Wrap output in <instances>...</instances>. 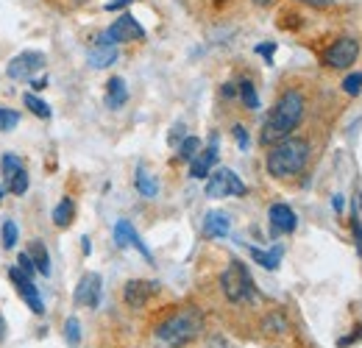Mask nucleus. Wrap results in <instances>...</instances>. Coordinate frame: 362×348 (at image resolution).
Wrapping results in <instances>:
<instances>
[{
  "label": "nucleus",
  "mask_w": 362,
  "mask_h": 348,
  "mask_svg": "<svg viewBox=\"0 0 362 348\" xmlns=\"http://www.w3.org/2000/svg\"><path fill=\"white\" fill-rule=\"evenodd\" d=\"M28 257H31V260H34V265H37V273L50 276V257H47V248L42 245V243H31Z\"/></svg>",
  "instance_id": "22"
},
{
  "label": "nucleus",
  "mask_w": 362,
  "mask_h": 348,
  "mask_svg": "<svg viewBox=\"0 0 362 348\" xmlns=\"http://www.w3.org/2000/svg\"><path fill=\"white\" fill-rule=\"evenodd\" d=\"M0 170H3L8 192H14V195H25L28 192V173H25V165H23L20 156L3 153L0 156Z\"/></svg>",
  "instance_id": "7"
},
{
  "label": "nucleus",
  "mask_w": 362,
  "mask_h": 348,
  "mask_svg": "<svg viewBox=\"0 0 362 348\" xmlns=\"http://www.w3.org/2000/svg\"><path fill=\"white\" fill-rule=\"evenodd\" d=\"M215 165H218V137H212V139H209V148H204V151L192 159L189 175H192V178H206Z\"/></svg>",
  "instance_id": "16"
},
{
  "label": "nucleus",
  "mask_w": 362,
  "mask_h": 348,
  "mask_svg": "<svg viewBox=\"0 0 362 348\" xmlns=\"http://www.w3.org/2000/svg\"><path fill=\"white\" fill-rule=\"evenodd\" d=\"M106 37H109V40H112L115 45L136 42V40H145V28L136 23L132 14H120V17H117V20L109 25Z\"/></svg>",
  "instance_id": "10"
},
{
  "label": "nucleus",
  "mask_w": 362,
  "mask_h": 348,
  "mask_svg": "<svg viewBox=\"0 0 362 348\" xmlns=\"http://www.w3.org/2000/svg\"><path fill=\"white\" fill-rule=\"evenodd\" d=\"M245 192H248V187L243 184V178L234 170H226V168H218L215 173L209 175V181H206V195L209 198H226V195L243 198Z\"/></svg>",
  "instance_id": "5"
},
{
  "label": "nucleus",
  "mask_w": 362,
  "mask_h": 348,
  "mask_svg": "<svg viewBox=\"0 0 362 348\" xmlns=\"http://www.w3.org/2000/svg\"><path fill=\"white\" fill-rule=\"evenodd\" d=\"M156 293H159V282H148V279H132V282L123 287V298H126V304L134 306V309L145 306Z\"/></svg>",
  "instance_id": "13"
},
{
  "label": "nucleus",
  "mask_w": 362,
  "mask_h": 348,
  "mask_svg": "<svg viewBox=\"0 0 362 348\" xmlns=\"http://www.w3.org/2000/svg\"><path fill=\"white\" fill-rule=\"evenodd\" d=\"M42 67H45V56L40 50H25L8 62L6 73H8V79L23 81V79H34V73H40Z\"/></svg>",
  "instance_id": "8"
},
{
  "label": "nucleus",
  "mask_w": 362,
  "mask_h": 348,
  "mask_svg": "<svg viewBox=\"0 0 362 348\" xmlns=\"http://www.w3.org/2000/svg\"><path fill=\"white\" fill-rule=\"evenodd\" d=\"M20 123V115L14 109H0V131H11Z\"/></svg>",
  "instance_id": "28"
},
{
  "label": "nucleus",
  "mask_w": 362,
  "mask_h": 348,
  "mask_svg": "<svg viewBox=\"0 0 362 348\" xmlns=\"http://www.w3.org/2000/svg\"><path fill=\"white\" fill-rule=\"evenodd\" d=\"M301 117H304V95H301L298 89H287V92L276 100L271 115L265 117V126H262V134H259L262 145H271L273 148L276 142L287 139L293 131L298 129Z\"/></svg>",
  "instance_id": "1"
},
{
  "label": "nucleus",
  "mask_w": 362,
  "mask_h": 348,
  "mask_svg": "<svg viewBox=\"0 0 362 348\" xmlns=\"http://www.w3.org/2000/svg\"><path fill=\"white\" fill-rule=\"evenodd\" d=\"M126 100H129V87H126V81H123L120 76L109 79V84H106V106H109V109H120Z\"/></svg>",
  "instance_id": "18"
},
{
  "label": "nucleus",
  "mask_w": 362,
  "mask_h": 348,
  "mask_svg": "<svg viewBox=\"0 0 362 348\" xmlns=\"http://www.w3.org/2000/svg\"><path fill=\"white\" fill-rule=\"evenodd\" d=\"M237 95H240V100L245 103V109H259V95H257V89H254V84H251L248 79H243V81L237 84Z\"/></svg>",
  "instance_id": "23"
},
{
  "label": "nucleus",
  "mask_w": 362,
  "mask_h": 348,
  "mask_svg": "<svg viewBox=\"0 0 362 348\" xmlns=\"http://www.w3.org/2000/svg\"><path fill=\"white\" fill-rule=\"evenodd\" d=\"M351 226H354V234H357V243H360V251H362V223L360 220H354Z\"/></svg>",
  "instance_id": "36"
},
{
  "label": "nucleus",
  "mask_w": 362,
  "mask_h": 348,
  "mask_svg": "<svg viewBox=\"0 0 362 348\" xmlns=\"http://www.w3.org/2000/svg\"><path fill=\"white\" fill-rule=\"evenodd\" d=\"M343 92H349V95H360L362 92V73H351V76H346V79H343Z\"/></svg>",
  "instance_id": "29"
},
{
  "label": "nucleus",
  "mask_w": 362,
  "mask_h": 348,
  "mask_svg": "<svg viewBox=\"0 0 362 348\" xmlns=\"http://www.w3.org/2000/svg\"><path fill=\"white\" fill-rule=\"evenodd\" d=\"M257 53L265 56V62H273V53H276V45L265 42V45H257Z\"/></svg>",
  "instance_id": "33"
},
{
  "label": "nucleus",
  "mask_w": 362,
  "mask_h": 348,
  "mask_svg": "<svg viewBox=\"0 0 362 348\" xmlns=\"http://www.w3.org/2000/svg\"><path fill=\"white\" fill-rule=\"evenodd\" d=\"M228 228H231V220H228L226 212H206V220H204V234L218 240V237H226Z\"/></svg>",
  "instance_id": "17"
},
{
  "label": "nucleus",
  "mask_w": 362,
  "mask_h": 348,
  "mask_svg": "<svg viewBox=\"0 0 362 348\" xmlns=\"http://www.w3.org/2000/svg\"><path fill=\"white\" fill-rule=\"evenodd\" d=\"M129 3H134V0H109V3H106V11H120V8H126Z\"/></svg>",
  "instance_id": "34"
},
{
  "label": "nucleus",
  "mask_w": 362,
  "mask_h": 348,
  "mask_svg": "<svg viewBox=\"0 0 362 348\" xmlns=\"http://www.w3.org/2000/svg\"><path fill=\"white\" fill-rule=\"evenodd\" d=\"M231 95H237V89L231 87V84H226V87H223V98H231Z\"/></svg>",
  "instance_id": "38"
},
{
  "label": "nucleus",
  "mask_w": 362,
  "mask_h": 348,
  "mask_svg": "<svg viewBox=\"0 0 362 348\" xmlns=\"http://www.w3.org/2000/svg\"><path fill=\"white\" fill-rule=\"evenodd\" d=\"M298 3H307V6H313V8H329V6H332V0H298Z\"/></svg>",
  "instance_id": "35"
},
{
  "label": "nucleus",
  "mask_w": 362,
  "mask_h": 348,
  "mask_svg": "<svg viewBox=\"0 0 362 348\" xmlns=\"http://www.w3.org/2000/svg\"><path fill=\"white\" fill-rule=\"evenodd\" d=\"M17 267H20L25 276H31V279H34V273H37V265H34V260H31L28 254H20V257H17Z\"/></svg>",
  "instance_id": "31"
},
{
  "label": "nucleus",
  "mask_w": 362,
  "mask_h": 348,
  "mask_svg": "<svg viewBox=\"0 0 362 348\" xmlns=\"http://www.w3.org/2000/svg\"><path fill=\"white\" fill-rule=\"evenodd\" d=\"M221 287L231 304H245V301H254V296H257L254 279L243 262H228V267L221 276Z\"/></svg>",
  "instance_id": "4"
},
{
  "label": "nucleus",
  "mask_w": 362,
  "mask_h": 348,
  "mask_svg": "<svg viewBox=\"0 0 362 348\" xmlns=\"http://www.w3.org/2000/svg\"><path fill=\"white\" fill-rule=\"evenodd\" d=\"M0 201H3V192H0Z\"/></svg>",
  "instance_id": "42"
},
{
  "label": "nucleus",
  "mask_w": 362,
  "mask_h": 348,
  "mask_svg": "<svg viewBox=\"0 0 362 348\" xmlns=\"http://www.w3.org/2000/svg\"><path fill=\"white\" fill-rule=\"evenodd\" d=\"M254 3H257V6H271L273 0H254Z\"/></svg>",
  "instance_id": "40"
},
{
  "label": "nucleus",
  "mask_w": 362,
  "mask_h": 348,
  "mask_svg": "<svg viewBox=\"0 0 362 348\" xmlns=\"http://www.w3.org/2000/svg\"><path fill=\"white\" fill-rule=\"evenodd\" d=\"M73 215H76V204H73L70 198H62V201L56 204V209H53V223H56L59 228H64V226L73 223Z\"/></svg>",
  "instance_id": "20"
},
{
  "label": "nucleus",
  "mask_w": 362,
  "mask_h": 348,
  "mask_svg": "<svg viewBox=\"0 0 362 348\" xmlns=\"http://www.w3.org/2000/svg\"><path fill=\"white\" fill-rule=\"evenodd\" d=\"M23 100H25V106H28V109H31L37 117H42V120H47V117H50V106H47V103L42 100V98H40V95H34V92H25V98H23Z\"/></svg>",
  "instance_id": "25"
},
{
  "label": "nucleus",
  "mask_w": 362,
  "mask_h": 348,
  "mask_svg": "<svg viewBox=\"0 0 362 348\" xmlns=\"http://www.w3.org/2000/svg\"><path fill=\"white\" fill-rule=\"evenodd\" d=\"M0 340H3V318H0Z\"/></svg>",
  "instance_id": "41"
},
{
  "label": "nucleus",
  "mask_w": 362,
  "mask_h": 348,
  "mask_svg": "<svg viewBox=\"0 0 362 348\" xmlns=\"http://www.w3.org/2000/svg\"><path fill=\"white\" fill-rule=\"evenodd\" d=\"M45 84H47V79H37V81H34V87H37V89H42Z\"/></svg>",
  "instance_id": "39"
},
{
  "label": "nucleus",
  "mask_w": 362,
  "mask_h": 348,
  "mask_svg": "<svg viewBox=\"0 0 362 348\" xmlns=\"http://www.w3.org/2000/svg\"><path fill=\"white\" fill-rule=\"evenodd\" d=\"M231 134H234V139H237V145H240L243 151H248V131L243 129V126H234V129H231Z\"/></svg>",
  "instance_id": "32"
},
{
  "label": "nucleus",
  "mask_w": 362,
  "mask_h": 348,
  "mask_svg": "<svg viewBox=\"0 0 362 348\" xmlns=\"http://www.w3.org/2000/svg\"><path fill=\"white\" fill-rule=\"evenodd\" d=\"M8 279H11V284L17 287V293L23 296V301L34 309V315H42V312H45L42 296H40V290H37V284H34L31 276H25L20 267H8Z\"/></svg>",
  "instance_id": "9"
},
{
  "label": "nucleus",
  "mask_w": 362,
  "mask_h": 348,
  "mask_svg": "<svg viewBox=\"0 0 362 348\" xmlns=\"http://www.w3.org/2000/svg\"><path fill=\"white\" fill-rule=\"evenodd\" d=\"M281 245H273L271 251H259V248H251V257L259 262L262 267H268V270H276L279 267V262H281Z\"/></svg>",
  "instance_id": "21"
},
{
  "label": "nucleus",
  "mask_w": 362,
  "mask_h": 348,
  "mask_svg": "<svg viewBox=\"0 0 362 348\" xmlns=\"http://www.w3.org/2000/svg\"><path fill=\"white\" fill-rule=\"evenodd\" d=\"M181 134H184V126H176V129L170 131V142H176V139H179Z\"/></svg>",
  "instance_id": "37"
},
{
  "label": "nucleus",
  "mask_w": 362,
  "mask_h": 348,
  "mask_svg": "<svg viewBox=\"0 0 362 348\" xmlns=\"http://www.w3.org/2000/svg\"><path fill=\"white\" fill-rule=\"evenodd\" d=\"M262 326H265V332H268V335H281V332L287 329V320H284V315L273 312V315L265 318V323H262Z\"/></svg>",
  "instance_id": "27"
},
{
  "label": "nucleus",
  "mask_w": 362,
  "mask_h": 348,
  "mask_svg": "<svg viewBox=\"0 0 362 348\" xmlns=\"http://www.w3.org/2000/svg\"><path fill=\"white\" fill-rule=\"evenodd\" d=\"M198 153H201V139H198V137H184L179 145V159L192 162Z\"/></svg>",
  "instance_id": "24"
},
{
  "label": "nucleus",
  "mask_w": 362,
  "mask_h": 348,
  "mask_svg": "<svg viewBox=\"0 0 362 348\" xmlns=\"http://www.w3.org/2000/svg\"><path fill=\"white\" fill-rule=\"evenodd\" d=\"M201 326H204V318H201L198 309H181V312L170 315L168 320L159 323L156 337H159V343H165L168 348H179L184 343H189V340H195Z\"/></svg>",
  "instance_id": "3"
},
{
  "label": "nucleus",
  "mask_w": 362,
  "mask_h": 348,
  "mask_svg": "<svg viewBox=\"0 0 362 348\" xmlns=\"http://www.w3.org/2000/svg\"><path fill=\"white\" fill-rule=\"evenodd\" d=\"M3 245H6V248L17 245V223H14V220H6V223H3Z\"/></svg>",
  "instance_id": "30"
},
{
  "label": "nucleus",
  "mask_w": 362,
  "mask_h": 348,
  "mask_svg": "<svg viewBox=\"0 0 362 348\" xmlns=\"http://www.w3.org/2000/svg\"><path fill=\"white\" fill-rule=\"evenodd\" d=\"M87 62H90V67H95V70L112 67V64L117 62V45L112 42L106 34H100V37L92 42L90 53H87Z\"/></svg>",
  "instance_id": "11"
},
{
  "label": "nucleus",
  "mask_w": 362,
  "mask_h": 348,
  "mask_svg": "<svg viewBox=\"0 0 362 348\" xmlns=\"http://www.w3.org/2000/svg\"><path fill=\"white\" fill-rule=\"evenodd\" d=\"M357 56H360V42L354 37H340L337 42H332V47L326 50L323 62L332 70H346V67H351L357 62Z\"/></svg>",
  "instance_id": "6"
},
{
  "label": "nucleus",
  "mask_w": 362,
  "mask_h": 348,
  "mask_svg": "<svg viewBox=\"0 0 362 348\" xmlns=\"http://www.w3.org/2000/svg\"><path fill=\"white\" fill-rule=\"evenodd\" d=\"M268 220H271V228L276 234H293L296 226H298L296 212L287 204H273L271 209H268Z\"/></svg>",
  "instance_id": "15"
},
{
  "label": "nucleus",
  "mask_w": 362,
  "mask_h": 348,
  "mask_svg": "<svg viewBox=\"0 0 362 348\" xmlns=\"http://www.w3.org/2000/svg\"><path fill=\"white\" fill-rule=\"evenodd\" d=\"M310 159V142L298 137H287L276 142L268 153V173L273 178H296L307 168Z\"/></svg>",
  "instance_id": "2"
},
{
  "label": "nucleus",
  "mask_w": 362,
  "mask_h": 348,
  "mask_svg": "<svg viewBox=\"0 0 362 348\" xmlns=\"http://www.w3.org/2000/svg\"><path fill=\"white\" fill-rule=\"evenodd\" d=\"M115 240H117V245H120V248H136V251L145 257V262H153L151 251H148V245L139 240L136 228L129 223V220H120V223L115 226Z\"/></svg>",
  "instance_id": "14"
},
{
  "label": "nucleus",
  "mask_w": 362,
  "mask_h": 348,
  "mask_svg": "<svg viewBox=\"0 0 362 348\" xmlns=\"http://www.w3.org/2000/svg\"><path fill=\"white\" fill-rule=\"evenodd\" d=\"M100 293H103V279L98 276V273H84L81 276V282H78V287H76V304L78 306H95L100 304Z\"/></svg>",
  "instance_id": "12"
},
{
  "label": "nucleus",
  "mask_w": 362,
  "mask_h": 348,
  "mask_svg": "<svg viewBox=\"0 0 362 348\" xmlns=\"http://www.w3.org/2000/svg\"><path fill=\"white\" fill-rule=\"evenodd\" d=\"M134 184H136V192H139L142 198H156V195H159V181L148 173L145 168H136Z\"/></svg>",
  "instance_id": "19"
},
{
  "label": "nucleus",
  "mask_w": 362,
  "mask_h": 348,
  "mask_svg": "<svg viewBox=\"0 0 362 348\" xmlns=\"http://www.w3.org/2000/svg\"><path fill=\"white\" fill-rule=\"evenodd\" d=\"M64 337H67L70 346H78V343H81V323H78V318H67V323H64Z\"/></svg>",
  "instance_id": "26"
}]
</instances>
